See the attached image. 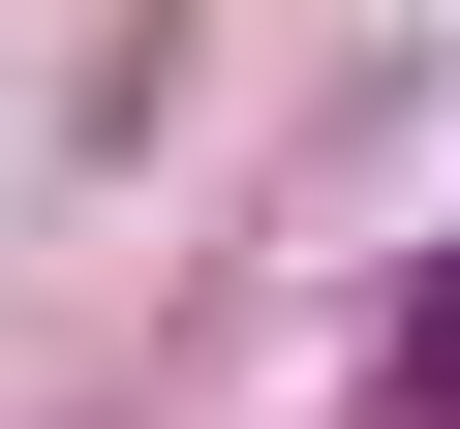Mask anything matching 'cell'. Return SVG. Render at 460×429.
<instances>
[{
	"instance_id": "obj_1",
	"label": "cell",
	"mask_w": 460,
	"mask_h": 429,
	"mask_svg": "<svg viewBox=\"0 0 460 429\" xmlns=\"http://www.w3.org/2000/svg\"><path fill=\"white\" fill-rule=\"evenodd\" d=\"M429 398H460V276H429Z\"/></svg>"
}]
</instances>
